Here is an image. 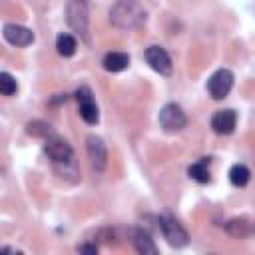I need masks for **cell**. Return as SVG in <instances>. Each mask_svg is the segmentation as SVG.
Masks as SVG:
<instances>
[{
    "instance_id": "11",
    "label": "cell",
    "mask_w": 255,
    "mask_h": 255,
    "mask_svg": "<svg viewBox=\"0 0 255 255\" xmlns=\"http://www.w3.org/2000/svg\"><path fill=\"white\" fill-rule=\"evenodd\" d=\"M235 124H237V114L233 110H219L213 114L211 118V128L215 133L219 135H227L235 129Z\"/></svg>"
},
{
    "instance_id": "7",
    "label": "cell",
    "mask_w": 255,
    "mask_h": 255,
    "mask_svg": "<svg viewBox=\"0 0 255 255\" xmlns=\"http://www.w3.org/2000/svg\"><path fill=\"white\" fill-rule=\"evenodd\" d=\"M76 100H78V106H80V116L86 124H98L100 120V112H98V106L92 98V90L88 86H82L80 90H76Z\"/></svg>"
},
{
    "instance_id": "14",
    "label": "cell",
    "mask_w": 255,
    "mask_h": 255,
    "mask_svg": "<svg viewBox=\"0 0 255 255\" xmlns=\"http://www.w3.org/2000/svg\"><path fill=\"white\" fill-rule=\"evenodd\" d=\"M251 229H253V223H249V219H245V217H233L225 223V231L237 239L247 237L251 233Z\"/></svg>"
},
{
    "instance_id": "15",
    "label": "cell",
    "mask_w": 255,
    "mask_h": 255,
    "mask_svg": "<svg viewBox=\"0 0 255 255\" xmlns=\"http://www.w3.org/2000/svg\"><path fill=\"white\" fill-rule=\"evenodd\" d=\"M249 179H251V171H249L247 165H243V163L231 165V169H229V181H231V185L245 187L249 183Z\"/></svg>"
},
{
    "instance_id": "13",
    "label": "cell",
    "mask_w": 255,
    "mask_h": 255,
    "mask_svg": "<svg viewBox=\"0 0 255 255\" xmlns=\"http://www.w3.org/2000/svg\"><path fill=\"white\" fill-rule=\"evenodd\" d=\"M104 70L108 72H122L129 66V56L124 52H110L104 56Z\"/></svg>"
},
{
    "instance_id": "16",
    "label": "cell",
    "mask_w": 255,
    "mask_h": 255,
    "mask_svg": "<svg viewBox=\"0 0 255 255\" xmlns=\"http://www.w3.org/2000/svg\"><path fill=\"white\" fill-rule=\"evenodd\" d=\"M76 48H78V42H76L74 36H70V34H58V38H56V50H58V54L62 58L74 56L76 54Z\"/></svg>"
},
{
    "instance_id": "9",
    "label": "cell",
    "mask_w": 255,
    "mask_h": 255,
    "mask_svg": "<svg viewBox=\"0 0 255 255\" xmlns=\"http://www.w3.org/2000/svg\"><path fill=\"white\" fill-rule=\"evenodd\" d=\"M2 34H4V40L12 46H30L34 42V32L20 24H6Z\"/></svg>"
},
{
    "instance_id": "12",
    "label": "cell",
    "mask_w": 255,
    "mask_h": 255,
    "mask_svg": "<svg viewBox=\"0 0 255 255\" xmlns=\"http://www.w3.org/2000/svg\"><path fill=\"white\" fill-rule=\"evenodd\" d=\"M129 237H131V245L137 253H141V255H155L157 253V247H155L151 235L145 229L135 227V229L129 231Z\"/></svg>"
},
{
    "instance_id": "5",
    "label": "cell",
    "mask_w": 255,
    "mask_h": 255,
    "mask_svg": "<svg viewBox=\"0 0 255 255\" xmlns=\"http://www.w3.org/2000/svg\"><path fill=\"white\" fill-rule=\"evenodd\" d=\"M231 88H233V72L227 68L217 70L207 80V92L213 100H223L231 92Z\"/></svg>"
},
{
    "instance_id": "19",
    "label": "cell",
    "mask_w": 255,
    "mask_h": 255,
    "mask_svg": "<svg viewBox=\"0 0 255 255\" xmlns=\"http://www.w3.org/2000/svg\"><path fill=\"white\" fill-rule=\"evenodd\" d=\"M0 92H2V96H12L18 92V82L12 74H8V72L0 74Z\"/></svg>"
},
{
    "instance_id": "18",
    "label": "cell",
    "mask_w": 255,
    "mask_h": 255,
    "mask_svg": "<svg viewBox=\"0 0 255 255\" xmlns=\"http://www.w3.org/2000/svg\"><path fill=\"white\" fill-rule=\"evenodd\" d=\"M26 131H28L30 135H36V137H48V135L52 133V126H50L48 122L34 120V122H28Z\"/></svg>"
},
{
    "instance_id": "3",
    "label": "cell",
    "mask_w": 255,
    "mask_h": 255,
    "mask_svg": "<svg viewBox=\"0 0 255 255\" xmlns=\"http://www.w3.org/2000/svg\"><path fill=\"white\" fill-rule=\"evenodd\" d=\"M159 126L163 128V131L167 133H175V131H181L187 124V118L181 110V106L177 104H165L161 110H159Z\"/></svg>"
},
{
    "instance_id": "20",
    "label": "cell",
    "mask_w": 255,
    "mask_h": 255,
    "mask_svg": "<svg viewBox=\"0 0 255 255\" xmlns=\"http://www.w3.org/2000/svg\"><path fill=\"white\" fill-rule=\"evenodd\" d=\"M78 251H80V253H98V245H90V243H86V245H80Z\"/></svg>"
},
{
    "instance_id": "10",
    "label": "cell",
    "mask_w": 255,
    "mask_h": 255,
    "mask_svg": "<svg viewBox=\"0 0 255 255\" xmlns=\"http://www.w3.org/2000/svg\"><path fill=\"white\" fill-rule=\"evenodd\" d=\"M86 147H88V157L92 161V167L96 171H102L106 167V161H108V151H106L104 141L96 135H90L86 139Z\"/></svg>"
},
{
    "instance_id": "17",
    "label": "cell",
    "mask_w": 255,
    "mask_h": 255,
    "mask_svg": "<svg viewBox=\"0 0 255 255\" xmlns=\"http://www.w3.org/2000/svg\"><path fill=\"white\" fill-rule=\"evenodd\" d=\"M187 173H189V177H191V179H195L197 183H207V181L211 179L209 169H207V161H205V157H203L201 161H197V163L189 165Z\"/></svg>"
},
{
    "instance_id": "21",
    "label": "cell",
    "mask_w": 255,
    "mask_h": 255,
    "mask_svg": "<svg viewBox=\"0 0 255 255\" xmlns=\"http://www.w3.org/2000/svg\"><path fill=\"white\" fill-rule=\"evenodd\" d=\"M251 233H253V235H255V221H253V229H251Z\"/></svg>"
},
{
    "instance_id": "4",
    "label": "cell",
    "mask_w": 255,
    "mask_h": 255,
    "mask_svg": "<svg viewBox=\"0 0 255 255\" xmlns=\"http://www.w3.org/2000/svg\"><path fill=\"white\" fill-rule=\"evenodd\" d=\"M159 229H161L163 237L167 239V243L171 247H183L189 241V235L183 229V225L171 215H161L159 217Z\"/></svg>"
},
{
    "instance_id": "1",
    "label": "cell",
    "mask_w": 255,
    "mask_h": 255,
    "mask_svg": "<svg viewBox=\"0 0 255 255\" xmlns=\"http://www.w3.org/2000/svg\"><path fill=\"white\" fill-rule=\"evenodd\" d=\"M147 14L137 0H118L110 10L112 26L120 30H133L145 22Z\"/></svg>"
},
{
    "instance_id": "2",
    "label": "cell",
    "mask_w": 255,
    "mask_h": 255,
    "mask_svg": "<svg viewBox=\"0 0 255 255\" xmlns=\"http://www.w3.org/2000/svg\"><path fill=\"white\" fill-rule=\"evenodd\" d=\"M68 26L88 40V22H90V2L88 0H68L66 6Z\"/></svg>"
},
{
    "instance_id": "8",
    "label": "cell",
    "mask_w": 255,
    "mask_h": 255,
    "mask_svg": "<svg viewBox=\"0 0 255 255\" xmlns=\"http://www.w3.org/2000/svg\"><path fill=\"white\" fill-rule=\"evenodd\" d=\"M145 62L149 64V68L161 76H169L171 70H173V64H171V58L169 54L161 48V46H149L145 50Z\"/></svg>"
},
{
    "instance_id": "6",
    "label": "cell",
    "mask_w": 255,
    "mask_h": 255,
    "mask_svg": "<svg viewBox=\"0 0 255 255\" xmlns=\"http://www.w3.org/2000/svg\"><path fill=\"white\" fill-rule=\"evenodd\" d=\"M44 149H46L48 157H50L54 163H68V161H72V157H74L72 145H70L64 137H60V135H48Z\"/></svg>"
}]
</instances>
